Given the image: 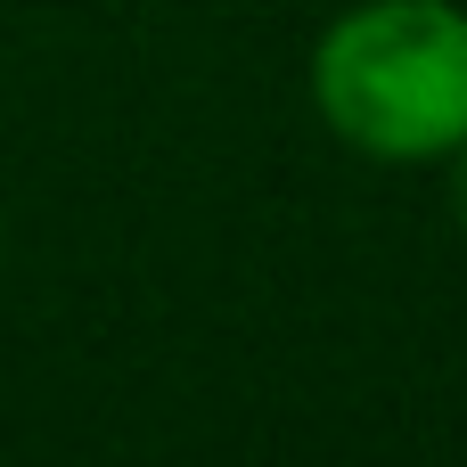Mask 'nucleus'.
Masks as SVG:
<instances>
[{"label": "nucleus", "mask_w": 467, "mask_h": 467, "mask_svg": "<svg viewBox=\"0 0 467 467\" xmlns=\"http://www.w3.org/2000/svg\"><path fill=\"white\" fill-rule=\"evenodd\" d=\"M312 107L369 164H451L467 140V8L353 0L312 41Z\"/></svg>", "instance_id": "1"}, {"label": "nucleus", "mask_w": 467, "mask_h": 467, "mask_svg": "<svg viewBox=\"0 0 467 467\" xmlns=\"http://www.w3.org/2000/svg\"><path fill=\"white\" fill-rule=\"evenodd\" d=\"M451 189H460V222H467V140H460V156H451Z\"/></svg>", "instance_id": "2"}]
</instances>
